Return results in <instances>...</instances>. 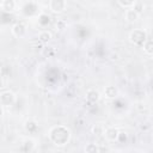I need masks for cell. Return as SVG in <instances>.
Here are the masks:
<instances>
[{
	"instance_id": "cell-7",
	"label": "cell",
	"mask_w": 153,
	"mask_h": 153,
	"mask_svg": "<svg viewBox=\"0 0 153 153\" xmlns=\"http://www.w3.org/2000/svg\"><path fill=\"white\" fill-rule=\"evenodd\" d=\"M99 99H100V93L97 90H93V88L87 90V92H86V100L88 103L93 104V103H97Z\"/></svg>"
},
{
	"instance_id": "cell-5",
	"label": "cell",
	"mask_w": 153,
	"mask_h": 153,
	"mask_svg": "<svg viewBox=\"0 0 153 153\" xmlns=\"http://www.w3.org/2000/svg\"><path fill=\"white\" fill-rule=\"evenodd\" d=\"M11 31L16 37H23L25 35V32H26V25L24 23H22V22H17L16 24L12 25Z\"/></svg>"
},
{
	"instance_id": "cell-22",
	"label": "cell",
	"mask_w": 153,
	"mask_h": 153,
	"mask_svg": "<svg viewBox=\"0 0 153 153\" xmlns=\"http://www.w3.org/2000/svg\"><path fill=\"white\" fill-rule=\"evenodd\" d=\"M0 74H1V68H0Z\"/></svg>"
},
{
	"instance_id": "cell-8",
	"label": "cell",
	"mask_w": 153,
	"mask_h": 153,
	"mask_svg": "<svg viewBox=\"0 0 153 153\" xmlns=\"http://www.w3.org/2000/svg\"><path fill=\"white\" fill-rule=\"evenodd\" d=\"M124 17H126V19H127L129 23H134V22H136V20L139 19L140 14H139L134 8H127V10H126V13H124Z\"/></svg>"
},
{
	"instance_id": "cell-21",
	"label": "cell",
	"mask_w": 153,
	"mask_h": 153,
	"mask_svg": "<svg viewBox=\"0 0 153 153\" xmlns=\"http://www.w3.org/2000/svg\"><path fill=\"white\" fill-rule=\"evenodd\" d=\"M50 153H56V152H50Z\"/></svg>"
},
{
	"instance_id": "cell-14",
	"label": "cell",
	"mask_w": 153,
	"mask_h": 153,
	"mask_svg": "<svg viewBox=\"0 0 153 153\" xmlns=\"http://www.w3.org/2000/svg\"><path fill=\"white\" fill-rule=\"evenodd\" d=\"M134 2H135V0H118L117 1V4L120 6H122V7H124L126 10L127 8H131L133 5H134Z\"/></svg>"
},
{
	"instance_id": "cell-18",
	"label": "cell",
	"mask_w": 153,
	"mask_h": 153,
	"mask_svg": "<svg viewBox=\"0 0 153 153\" xmlns=\"http://www.w3.org/2000/svg\"><path fill=\"white\" fill-rule=\"evenodd\" d=\"M66 22L63 20V19H57V22H56V27L59 29V30H63L65 27H66Z\"/></svg>"
},
{
	"instance_id": "cell-12",
	"label": "cell",
	"mask_w": 153,
	"mask_h": 153,
	"mask_svg": "<svg viewBox=\"0 0 153 153\" xmlns=\"http://www.w3.org/2000/svg\"><path fill=\"white\" fill-rule=\"evenodd\" d=\"M142 48H143V51L147 54V55H152L153 54V41L151 38H147L143 44H142Z\"/></svg>"
},
{
	"instance_id": "cell-10",
	"label": "cell",
	"mask_w": 153,
	"mask_h": 153,
	"mask_svg": "<svg viewBox=\"0 0 153 153\" xmlns=\"http://www.w3.org/2000/svg\"><path fill=\"white\" fill-rule=\"evenodd\" d=\"M0 5H1L2 10L7 11V12H11L16 8V1L14 0H4Z\"/></svg>"
},
{
	"instance_id": "cell-6",
	"label": "cell",
	"mask_w": 153,
	"mask_h": 153,
	"mask_svg": "<svg viewBox=\"0 0 153 153\" xmlns=\"http://www.w3.org/2000/svg\"><path fill=\"white\" fill-rule=\"evenodd\" d=\"M118 129L116 127H109L106 129H104V136L108 141H116L118 139Z\"/></svg>"
},
{
	"instance_id": "cell-13",
	"label": "cell",
	"mask_w": 153,
	"mask_h": 153,
	"mask_svg": "<svg viewBox=\"0 0 153 153\" xmlns=\"http://www.w3.org/2000/svg\"><path fill=\"white\" fill-rule=\"evenodd\" d=\"M85 153H99V147L94 142H88L85 146Z\"/></svg>"
},
{
	"instance_id": "cell-15",
	"label": "cell",
	"mask_w": 153,
	"mask_h": 153,
	"mask_svg": "<svg viewBox=\"0 0 153 153\" xmlns=\"http://www.w3.org/2000/svg\"><path fill=\"white\" fill-rule=\"evenodd\" d=\"M91 130H92V134H94V135H102L104 133V128H103V126L100 123L94 124Z\"/></svg>"
},
{
	"instance_id": "cell-4",
	"label": "cell",
	"mask_w": 153,
	"mask_h": 153,
	"mask_svg": "<svg viewBox=\"0 0 153 153\" xmlns=\"http://www.w3.org/2000/svg\"><path fill=\"white\" fill-rule=\"evenodd\" d=\"M67 6V2L65 0H50L49 1V8L53 11V12H62L65 11Z\"/></svg>"
},
{
	"instance_id": "cell-19",
	"label": "cell",
	"mask_w": 153,
	"mask_h": 153,
	"mask_svg": "<svg viewBox=\"0 0 153 153\" xmlns=\"http://www.w3.org/2000/svg\"><path fill=\"white\" fill-rule=\"evenodd\" d=\"M110 59H111V60H118V54H114V53H112V54L110 55Z\"/></svg>"
},
{
	"instance_id": "cell-1",
	"label": "cell",
	"mask_w": 153,
	"mask_h": 153,
	"mask_svg": "<svg viewBox=\"0 0 153 153\" xmlns=\"http://www.w3.org/2000/svg\"><path fill=\"white\" fill-rule=\"evenodd\" d=\"M49 139L56 146L66 145L71 139V130L65 126H55L49 130Z\"/></svg>"
},
{
	"instance_id": "cell-2",
	"label": "cell",
	"mask_w": 153,
	"mask_h": 153,
	"mask_svg": "<svg viewBox=\"0 0 153 153\" xmlns=\"http://www.w3.org/2000/svg\"><path fill=\"white\" fill-rule=\"evenodd\" d=\"M147 33L145 30L142 29H134L133 31H130L129 33V41L134 44H137V45H142L143 42L147 39Z\"/></svg>"
},
{
	"instance_id": "cell-16",
	"label": "cell",
	"mask_w": 153,
	"mask_h": 153,
	"mask_svg": "<svg viewBox=\"0 0 153 153\" xmlns=\"http://www.w3.org/2000/svg\"><path fill=\"white\" fill-rule=\"evenodd\" d=\"M25 129L29 131H35L37 129V123L35 121H26L25 122Z\"/></svg>"
},
{
	"instance_id": "cell-17",
	"label": "cell",
	"mask_w": 153,
	"mask_h": 153,
	"mask_svg": "<svg viewBox=\"0 0 153 153\" xmlns=\"http://www.w3.org/2000/svg\"><path fill=\"white\" fill-rule=\"evenodd\" d=\"M131 8H134V10H135V11H136V12L140 14V13H141V12L145 10V5H143L141 1H135Z\"/></svg>"
},
{
	"instance_id": "cell-9",
	"label": "cell",
	"mask_w": 153,
	"mask_h": 153,
	"mask_svg": "<svg viewBox=\"0 0 153 153\" xmlns=\"http://www.w3.org/2000/svg\"><path fill=\"white\" fill-rule=\"evenodd\" d=\"M117 93H118L117 88H116L115 86H112V85H108V86H105V88H104V96H105L106 98H109V99L116 98Z\"/></svg>"
},
{
	"instance_id": "cell-20",
	"label": "cell",
	"mask_w": 153,
	"mask_h": 153,
	"mask_svg": "<svg viewBox=\"0 0 153 153\" xmlns=\"http://www.w3.org/2000/svg\"><path fill=\"white\" fill-rule=\"evenodd\" d=\"M2 115H4V106L0 104V117H2Z\"/></svg>"
},
{
	"instance_id": "cell-3",
	"label": "cell",
	"mask_w": 153,
	"mask_h": 153,
	"mask_svg": "<svg viewBox=\"0 0 153 153\" xmlns=\"http://www.w3.org/2000/svg\"><path fill=\"white\" fill-rule=\"evenodd\" d=\"M16 102V94L12 91H4L0 93V104L2 106H10Z\"/></svg>"
},
{
	"instance_id": "cell-11",
	"label": "cell",
	"mask_w": 153,
	"mask_h": 153,
	"mask_svg": "<svg viewBox=\"0 0 153 153\" xmlns=\"http://www.w3.org/2000/svg\"><path fill=\"white\" fill-rule=\"evenodd\" d=\"M51 39V32L48 31V30H42L39 33H38V41L42 42V43H47Z\"/></svg>"
}]
</instances>
